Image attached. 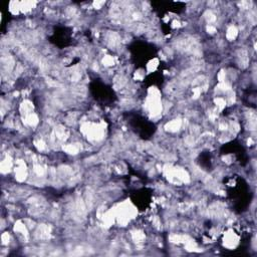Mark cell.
<instances>
[{
	"label": "cell",
	"mask_w": 257,
	"mask_h": 257,
	"mask_svg": "<svg viewBox=\"0 0 257 257\" xmlns=\"http://www.w3.org/2000/svg\"><path fill=\"white\" fill-rule=\"evenodd\" d=\"M236 35H237V30H236L235 27H230L228 29L227 33H226V36H227L228 39H234Z\"/></svg>",
	"instance_id": "cell-2"
},
{
	"label": "cell",
	"mask_w": 257,
	"mask_h": 257,
	"mask_svg": "<svg viewBox=\"0 0 257 257\" xmlns=\"http://www.w3.org/2000/svg\"><path fill=\"white\" fill-rule=\"evenodd\" d=\"M180 126H181L180 121H173L167 125V128H169L168 130L171 131V132H175V131H177L180 128Z\"/></svg>",
	"instance_id": "cell-1"
},
{
	"label": "cell",
	"mask_w": 257,
	"mask_h": 257,
	"mask_svg": "<svg viewBox=\"0 0 257 257\" xmlns=\"http://www.w3.org/2000/svg\"><path fill=\"white\" fill-rule=\"evenodd\" d=\"M103 62H106L107 64L111 65L114 64V60L112 57H110V56H108V57H106L105 60H103Z\"/></svg>",
	"instance_id": "cell-3"
}]
</instances>
